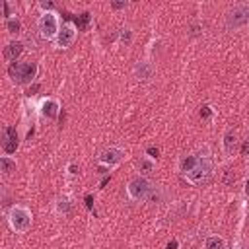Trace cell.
<instances>
[{
    "mask_svg": "<svg viewBox=\"0 0 249 249\" xmlns=\"http://www.w3.org/2000/svg\"><path fill=\"white\" fill-rule=\"evenodd\" d=\"M60 29H62V23H60V16H58L56 10H53V12H41V16L37 19V31H39V35L43 39L54 41L58 37Z\"/></svg>",
    "mask_w": 249,
    "mask_h": 249,
    "instance_id": "1",
    "label": "cell"
},
{
    "mask_svg": "<svg viewBox=\"0 0 249 249\" xmlns=\"http://www.w3.org/2000/svg\"><path fill=\"white\" fill-rule=\"evenodd\" d=\"M8 74L10 78L19 84V86H29L31 82H35L37 74H39V66L37 62H12L10 68H8Z\"/></svg>",
    "mask_w": 249,
    "mask_h": 249,
    "instance_id": "2",
    "label": "cell"
},
{
    "mask_svg": "<svg viewBox=\"0 0 249 249\" xmlns=\"http://www.w3.org/2000/svg\"><path fill=\"white\" fill-rule=\"evenodd\" d=\"M31 222H33V214L27 206L23 204H14L10 210H8V226L12 228V231L16 233H23L31 228Z\"/></svg>",
    "mask_w": 249,
    "mask_h": 249,
    "instance_id": "3",
    "label": "cell"
},
{
    "mask_svg": "<svg viewBox=\"0 0 249 249\" xmlns=\"http://www.w3.org/2000/svg\"><path fill=\"white\" fill-rule=\"evenodd\" d=\"M124 189H126V196H128L130 200L142 202V200L150 198V195H152V191H154V185H152V181H150L148 177H144V175H134V177L128 179V183H126Z\"/></svg>",
    "mask_w": 249,
    "mask_h": 249,
    "instance_id": "4",
    "label": "cell"
},
{
    "mask_svg": "<svg viewBox=\"0 0 249 249\" xmlns=\"http://www.w3.org/2000/svg\"><path fill=\"white\" fill-rule=\"evenodd\" d=\"M212 171H214V161H212V158H210V156H200L198 163H196L189 173H185L183 177H185L191 185H202V183H206V181L212 177Z\"/></svg>",
    "mask_w": 249,
    "mask_h": 249,
    "instance_id": "5",
    "label": "cell"
},
{
    "mask_svg": "<svg viewBox=\"0 0 249 249\" xmlns=\"http://www.w3.org/2000/svg\"><path fill=\"white\" fill-rule=\"evenodd\" d=\"M226 25L231 31L243 29L249 25V4H235L226 14Z\"/></svg>",
    "mask_w": 249,
    "mask_h": 249,
    "instance_id": "6",
    "label": "cell"
},
{
    "mask_svg": "<svg viewBox=\"0 0 249 249\" xmlns=\"http://www.w3.org/2000/svg\"><path fill=\"white\" fill-rule=\"evenodd\" d=\"M123 158H124V150H123V148H119V146H109V148H105V150L99 152L97 161H99L101 165H105L107 169H113V167H117V165L123 161Z\"/></svg>",
    "mask_w": 249,
    "mask_h": 249,
    "instance_id": "7",
    "label": "cell"
},
{
    "mask_svg": "<svg viewBox=\"0 0 249 249\" xmlns=\"http://www.w3.org/2000/svg\"><path fill=\"white\" fill-rule=\"evenodd\" d=\"M76 37H78V27L74 23H64L58 37L54 39V47L56 49H70L74 45Z\"/></svg>",
    "mask_w": 249,
    "mask_h": 249,
    "instance_id": "8",
    "label": "cell"
},
{
    "mask_svg": "<svg viewBox=\"0 0 249 249\" xmlns=\"http://www.w3.org/2000/svg\"><path fill=\"white\" fill-rule=\"evenodd\" d=\"M37 113H39V117L49 119V121L56 119L58 113H60V103H58V99H54V97H43V99L39 101V105H37Z\"/></svg>",
    "mask_w": 249,
    "mask_h": 249,
    "instance_id": "9",
    "label": "cell"
},
{
    "mask_svg": "<svg viewBox=\"0 0 249 249\" xmlns=\"http://www.w3.org/2000/svg\"><path fill=\"white\" fill-rule=\"evenodd\" d=\"M2 148L6 154H14L18 150V130L16 126H6L2 132Z\"/></svg>",
    "mask_w": 249,
    "mask_h": 249,
    "instance_id": "10",
    "label": "cell"
},
{
    "mask_svg": "<svg viewBox=\"0 0 249 249\" xmlns=\"http://www.w3.org/2000/svg\"><path fill=\"white\" fill-rule=\"evenodd\" d=\"M235 148H237V132L233 128H226L224 136H222V150H224V154L228 158H231Z\"/></svg>",
    "mask_w": 249,
    "mask_h": 249,
    "instance_id": "11",
    "label": "cell"
},
{
    "mask_svg": "<svg viewBox=\"0 0 249 249\" xmlns=\"http://www.w3.org/2000/svg\"><path fill=\"white\" fill-rule=\"evenodd\" d=\"M154 72H156L154 70V64L148 62V60H138L136 66H134V76L138 80H142V82H148L154 76Z\"/></svg>",
    "mask_w": 249,
    "mask_h": 249,
    "instance_id": "12",
    "label": "cell"
},
{
    "mask_svg": "<svg viewBox=\"0 0 249 249\" xmlns=\"http://www.w3.org/2000/svg\"><path fill=\"white\" fill-rule=\"evenodd\" d=\"M23 53V43L21 41H10L6 47H4V58L10 60V62H16Z\"/></svg>",
    "mask_w": 249,
    "mask_h": 249,
    "instance_id": "13",
    "label": "cell"
},
{
    "mask_svg": "<svg viewBox=\"0 0 249 249\" xmlns=\"http://www.w3.org/2000/svg\"><path fill=\"white\" fill-rule=\"evenodd\" d=\"M198 160H200V156H196V154H189V156H183V160H181V163H179V169H181V173L185 175V173H189L196 163H198Z\"/></svg>",
    "mask_w": 249,
    "mask_h": 249,
    "instance_id": "14",
    "label": "cell"
},
{
    "mask_svg": "<svg viewBox=\"0 0 249 249\" xmlns=\"http://www.w3.org/2000/svg\"><path fill=\"white\" fill-rule=\"evenodd\" d=\"M70 208H72L70 196L62 195V196H58V198H56V202H54V212H56V214H60V216H66V214L70 212Z\"/></svg>",
    "mask_w": 249,
    "mask_h": 249,
    "instance_id": "15",
    "label": "cell"
},
{
    "mask_svg": "<svg viewBox=\"0 0 249 249\" xmlns=\"http://www.w3.org/2000/svg\"><path fill=\"white\" fill-rule=\"evenodd\" d=\"M204 249H226V239L222 235H208L204 239Z\"/></svg>",
    "mask_w": 249,
    "mask_h": 249,
    "instance_id": "16",
    "label": "cell"
},
{
    "mask_svg": "<svg viewBox=\"0 0 249 249\" xmlns=\"http://www.w3.org/2000/svg\"><path fill=\"white\" fill-rule=\"evenodd\" d=\"M0 169L4 175H12L16 171V160L10 158V156H2L0 158Z\"/></svg>",
    "mask_w": 249,
    "mask_h": 249,
    "instance_id": "17",
    "label": "cell"
},
{
    "mask_svg": "<svg viewBox=\"0 0 249 249\" xmlns=\"http://www.w3.org/2000/svg\"><path fill=\"white\" fill-rule=\"evenodd\" d=\"M4 25H6V29H8L12 35H18V33L21 31V19H19L18 16H12V18H8V19L4 21Z\"/></svg>",
    "mask_w": 249,
    "mask_h": 249,
    "instance_id": "18",
    "label": "cell"
},
{
    "mask_svg": "<svg viewBox=\"0 0 249 249\" xmlns=\"http://www.w3.org/2000/svg\"><path fill=\"white\" fill-rule=\"evenodd\" d=\"M154 167H156V161H154L150 156H142V158L138 160V169H140L142 173H150V171H154Z\"/></svg>",
    "mask_w": 249,
    "mask_h": 249,
    "instance_id": "19",
    "label": "cell"
},
{
    "mask_svg": "<svg viewBox=\"0 0 249 249\" xmlns=\"http://www.w3.org/2000/svg\"><path fill=\"white\" fill-rule=\"evenodd\" d=\"M119 41H121L123 45H130V41H132V31H130V27H123V29H121Z\"/></svg>",
    "mask_w": 249,
    "mask_h": 249,
    "instance_id": "20",
    "label": "cell"
},
{
    "mask_svg": "<svg viewBox=\"0 0 249 249\" xmlns=\"http://www.w3.org/2000/svg\"><path fill=\"white\" fill-rule=\"evenodd\" d=\"M126 6H128V2H111V4H109L111 10H124Z\"/></svg>",
    "mask_w": 249,
    "mask_h": 249,
    "instance_id": "21",
    "label": "cell"
},
{
    "mask_svg": "<svg viewBox=\"0 0 249 249\" xmlns=\"http://www.w3.org/2000/svg\"><path fill=\"white\" fill-rule=\"evenodd\" d=\"M210 113H212V109H210L208 105H204V107H202V111H200V115H202L204 119H208V117H210Z\"/></svg>",
    "mask_w": 249,
    "mask_h": 249,
    "instance_id": "22",
    "label": "cell"
},
{
    "mask_svg": "<svg viewBox=\"0 0 249 249\" xmlns=\"http://www.w3.org/2000/svg\"><path fill=\"white\" fill-rule=\"evenodd\" d=\"M146 156H150L152 160L158 158V148H148V150H146Z\"/></svg>",
    "mask_w": 249,
    "mask_h": 249,
    "instance_id": "23",
    "label": "cell"
},
{
    "mask_svg": "<svg viewBox=\"0 0 249 249\" xmlns=\"http://www.w3.org/2000/svg\"><path fill=\"white\" fill-rule=\"evenodd\" d=\"M241 156H249V138L243 142V148H241Z\"/></svg>",
    "mask_w": 249,
    "mask_h": 249,
    "instance_id": "24",
    "label": "cell"
},
{
    "mask_svg": "<svg viewBox=\"0 0 249 249\" xmlns=\"http://www.w3.org/2000/svg\"><path fill=\"white\" fill-rule=\"evenodd\" d=\"M68 169H70V171H68V173H70V175H78V171H80V169H78V167H76V165H74V163H72V165H70V167H68Z\"/></svg>",
    "mask_w": 249,
    "mask_h": 249,
    "instance_id": "25",
    "label": "cell"
},
{
    "mask_svg": "<svg viewBox=\"0 0 249 249\" xmlns=\"http://www.w3.org/2000/svg\"><path fill=\"white\" fill-rule=\"evenodd\" d=\"M167 249H177V241H175V239L169 241V243H167Z\"/></svg>",
    "mask_w": 249,
    "mask_h": 249,
    "instance_id": "26",
    "label": "cell"
}]
</instances>
